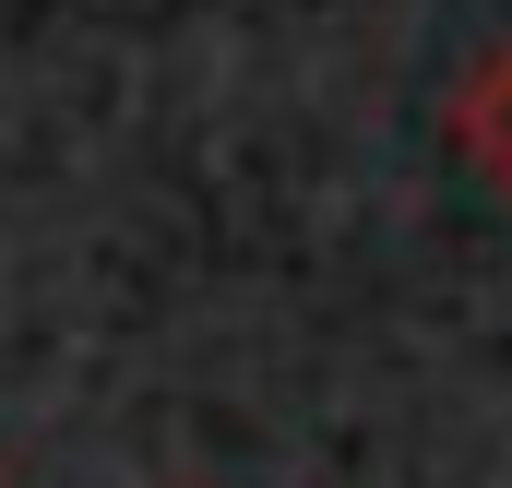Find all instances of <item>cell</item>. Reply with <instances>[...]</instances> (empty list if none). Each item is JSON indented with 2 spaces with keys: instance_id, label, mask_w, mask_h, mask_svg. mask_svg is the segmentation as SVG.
<instances>
[{
  "instance_id": "obj_1",
  "label": "cell",
  "mask_w": 512,
  "mask_h": 488,
  "mask_svg": "<svg viewBox=\"0 0 512 488\" xmlns=\"http://www.w3.org/2000/svg\"><path fill=\"white\" fill-rule=\"evenodd\" d=\"M453 131H465V155H477V167H489V179L512 191V48H489V72L465 84Z\"/></svg>"
}]
</instances>
